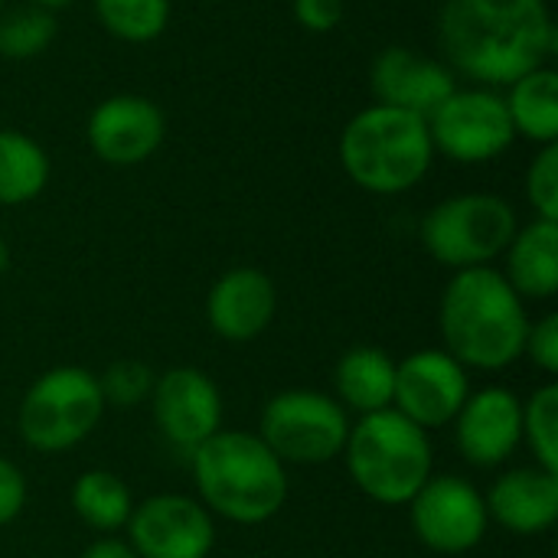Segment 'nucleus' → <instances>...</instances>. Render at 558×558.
<instances>
[{
	"label": "nucleus",
	"instance_id": "f257e3e1",
	"mask_svg": "<svg viewBox=\"0 0 558 558\" xmlns=\"http://www.w3.org/2000/svg\"><path fill=\"white\" fill-rule=\"evenodd\" d=\"M438 43L451 72L481 85H510L549 65L558 36L546 0H445Z\"/></svg>",
	"mask_w": 558,
	"mask_h": 558
},
{
	"label": "nucleus",
	"instance_id": "f03ea898",
	"mask_svg": "<svg viewBox=\"0 0 558 558\" xmlns=\"http://www.w3.org/2000/svg\"><path fill=\"white\" fill-rule=\"evenodd\" d=\"M445 353L464 369H507L523 356L530 314L526 301L494 265L454 271L438 307Z\"/></svg>",
	"mask_w": 558,
	"mask_h": 558
},
{
	"label": "nucleus",
	"instance_id": "7ed1b4c3",
	"mask_svg": "<svg viewBox=\"0 0 558 558\" xmlns=\"http://www.w3.org/2000/svg\"><path fill=\"white\" fill-rule=\"evenodd\" d=\"M199 504L229 523H268L288 500V471L252 432L219 428L193 454Z\"/></svg>",
	"mask_w": 558,
	"mask_h": 558
},
{
	"label": "nucleus",
	"instance_id": "20e7f679",
	"mask_svg": "<svg viewBox=\"0 0 558 558\" xmlns=\"http://www.w3.org/2000/svg\"><path fill=\"white\" fill-rule=\"evenodd\" d=\"M337 157L343 173L360 190L376 196H399L428 177L435 147L425 118L389 105H369L340 131Z\"/></svg>",
	"mask_w": 558,
	"mask_h": 558
},
{
	"label": "nucleus",
	"instance_id": "39448f33",
	"mask_svg": "<svg viewBox=\"0 0 558 558\" xmlns=\"http://www.w3.org/2000/svg\"><path fill=\"white\" fill-rule=\"evenodd\" d=\"M343 458L353 484L383 507H409L435 464L428 432L396 409L360 415L350 425Z\"/></svg>",
	"mask_w": 558,
	"mask_h": 558
},
{
	"label": "nucleus",
	"instance_id": "423d86ee",
	"mask_svg": "<svg viewBox=\"0 0 558 558\" xmlns=\"http://www.w3.org/2000/svg\"><path fill=\"white\" fill-rule=\"evenodd\" d=\"M105 399L98 376L82 366H56L43 373L20 402V438L39 454H59L82 445L101 422Z\"/></svg>",
	"mask_w": 558,
	"mask_h": 558
},
{
	"label": "nucleus",
	"instance_id": "0eeeda50",
	"mask_svg": "<svg viewBox=\"0 0 558 558\" xmlns=\"http://www.w3.org/2000/svg\"><path fill=\"white\" fill-rule=\"evenodd\" d=\"M517 209L497 193H461L441 199L422 219L425 252L454 271L497 262L517 235Z\"/></svg>",
	"mask_w": 558,
	"mask_h": 558
},
{
	"label": "nucleus",
	"instance_id": "6e6552de",
	"mask_svg": "<svg viewBox=\"0 0 558 558\" xmlns=\"http://www.w3.org/2000/svg\"><path fill=\"white\" fill-rule=\"evenodd\" d=\"M347 435V409L314 389L278 392L258 418V438L281 464H327L343 454Z\"/></svg>",
	"mask_w": 558,
	"mask_h": 558
},
{
	"label": "nucleus",
	"instance_id": "1a4fd4ad",
	"mask_svg": "<svg viewBox=\"0 0 558 558\" xmlns=\"http://www.w3.org/2000/svg\"><path fill=\"white\" fill-rule=\"evenodd\" d=\"M425 124L435 154H445L458 163L497 160L517 141L504 95L494 88H454Z\"/></svg>",
	"mask_w": 558,
	"mask_h": 558
},
{
	"label": "nucleus",
	"instance_id": "9d476101",
	"mask_svg": "<svg viewBox=\"0 0 558 558\" xmlns=\"http://www.w3.org/2000/svg\"><path fill=\"white\" fill-rule=\"evenodd\" d=\"M412 530L422 546L441 556H461L481 546L490 517L484 494L464 477H428L422 490L409 500Z\"/></svg>",
	"mask_w": 558,
	"mask_h": 558
},
{
	"label": "nucleus",
	"instance_id": "9b49d317",
	"mask_svg": "<svg viewBox=\"0 0 558 558\" xmlns=\"http://www.w3.org/2000/svg\"><path fill=\"white\" fill-rule=\"evenodd\" d=\"M124 530L137 558H209L216 546L213 513L183 494H157L134 504Z\"/></svg>",
	"mask_w": 558,
	"mask_h": 558
},
{
	"label": "nucleus",
	"instance_id": "f8f14e48",
	"mask_svg": "<svg viewBox=\"0 0 558 558\" xmlns=\"http://www.w3.org/2000/svg\"><path fill=\"white\" fill-rule=\"evenodd\" d=\"M468 396V369L445 350H418L396 363L392 409L425 432L451 425Z\"/></svg>",
	"mask_w": 558,
	"mask_h": 558
},
{
	"label": "nucleus",
	"instance_id": "ddd939ff",
	"mask_svg": "<svg viewBox=\"0 0 558 558\" xmlns=\"http://www.w3.org/2000/svg\"><path fill=\"white\" fill-rule=\"evenodd\" d=\"M150 412L157 432L180 451H196L222 428L219 386L196 366H177L154 379Z\"/></svg>",
	"mask_w": 558,
	"mask_h": 558
},
{
	"label": "nucleus",
	"instance_id": "4468645a",
	"mask_svg": "<svg viewBox=\"0 0 558 558\" xmlns=\"http://www.w3.org/2000/svg\"><path fill=\"white\" fill-rule=\"evenodd\" d=\"M167 137V118L157 101L144 95H111L98 101L85 121L92 154L111 167H137L150 160Z\"/></svg>",
	"mask_w": 558,
	"mask_h": 558
},
{
	"label": "nucleus",
	"instance_id": "2eb2a0df",
	"mask_svg": "<svg viewBox=\"0 0 558 558\" xmlns=\"http://www.w3.org/2000/svg\"><path fill=\"white\" fill-rule=\"evenodd\" d=\"M458 451L474 468H500L523 441V402L504 386L471 392L454 415Z\"/></svg>",
	"mask_w": 558,
	"mask_h": 558
},
{
	"label": "nucleus",
	"instance_id": "dca6fc26",
	"mask_svg": "<svg viewBox=\"0 0 558 558\" xmlns=\"http://www.w3.org/2000/svg\"><path fill=\"white\" fill-rule=\"evenodd\" d=\"M369 88L376 105H389L428 121V114L458 88L454 72L409 46H386L369 65Z\"/></svg>",
	"mask_w": 558,
	"mask_h": 558
},
{
	"label": "nucleus",
	"instance_id": "f3484780",
	"mask_svg": "<svg viewBox=\"0 0 558 558\" xmlns=\"http://www.w3.org/2000/svg\"><path fill=\"white\" fill-rule=\"evenodd\" d=\"M278 311V288L262 268H229L206 294L209 330L229 343L262 337Z\"/></svg>",
	"mask_w": 558,
	"mask_h": 558
},
{
	"label": "nucleus",
	"instance_id": "a211bd4d",
	"mask_svg": "<svg viewBox=\"0 0 558 558\" xmlns=\"http://www.w3.org/2000/svg\"><path fill=\"white\" fill-rule=\"evenodd\" d=\"M487 517L517 536H539L558 520V474L539 464L507 471L484 494Z\"/></svg>",
	"mask_w": 558,
	"mask_h": 558
},
{
	"label": "nucleus",
	"instance_id": "6ab92c4d",
	"mask_svg": "<svg viewBox=\"0 0 558 558\" xmlns=\"http://www.w3.org/2000/svg\"><path fill=\"white\" fill-rule=\"evenodd\" d=\"M504 278L523 301H549L558 291V222L533 219L507 245Z\"/></svg>",
	"mask_w": 558,
	"mask_h": 558
},
{
	"label": "nucleus",
	"instance_id": "aec40b11",
	"mask_svg": "<svg viewBox=\"0 0 558 558\" xmlns=\"http://www.w3.org/2000/svg\"><path fill=\"white\" fill-rule=\"evenodd\" d=\"M337 402L347 412L373 415L392 409L396 392V360L379 347H353L340 356L333 369Z\"/></svg>",
	"mask_w": 558,
	"mask_h": 558
},
{
	"label": "nucleus",
	"instance_id": "412c9836",
	"mask_svg": "<svg viewBox=\"0 0 558 558\" xmlns=\"http://www.w3.org/2000/svg\"><path fill=\"white\" fill-rule=\"evenodd\" d=\"M504 95L510 124L517 137H526L539 147L558 144V75L553 65H539L507 85Z\"/></svg>",
	"mask_w": 558,
	"mask_h": 558
},
{
	"label": "nucleus",
	"instance_id": "4be33fe9",
	"mask_svg": "<svg viewBox=\"0 0 558 558\" xmlns=\"http://www.w3.org/2000/svg\"><path fill=\"white\" fill-rule=\"evenodd\" d=\"M49 183V154L23 131L0 128V206H26Z\"/></svg>",
	"mask_w": 558,
	"mask_h": 558
},
{
	"label": "nucleus",
	"instance_id": "5701e85b",
	"mask_svg": "<svg viewBox=\"0 0 558 558\" xmlns=\"http://www.w3.org/2000/svg\"><path fill=\"white\" fill-rule=\"evenodd\" d=\"M72 510L75 517L98 530V533H114L124 530L134 510L128 484L111 474V471H85L72 484Z\"/></svg>",
	"mask_w": 558,
	"mask_h": 558
},
{
	"label": "nucleus",
	"instance_id": "b1692460",
	"mask_svg": "<svg viewBox=\"0 0 558 558\" xmlns=\"http://www.w3.org/2000/svg\"><path fill=\"white\" fill-rule=\"evenodd\" d=\"M56 33L59 26H56L52 10H43L36 3L7 7L0 13V56L13 62L36 59L52 46Z\"/></svg>",
	"mask_w": 558,
	"mask_h": 558
},
{
	"label": "nucleus",
	"instance_id": "393cba45",
	"mask_svg": "<svg viewBox=\"0 0 558 558\" xmlns=\"http://www.w3.org/2000/svg\"><path fill=\"white\" fill-rule=\"evenodd\" d=\"M98 23L121 43H154L170 23V0H92Z\"/></svg>",
	"mask_w": 558,
	"mask_h": 558
},
{
	"label": "nucleus",
	"instance_id": "a878e982",
	"mask_svg": "<svg viewBox=\"0 0 558 558\" xmlns=\"http://www.w3.org/2000/svg\"><path fill=\"white\" fill-rule=\"evenodd\" d=\"M523 441L539 468L558 474V386H543L523 402Z\"/></svg>",
	"mask_w": 558,
	"mask_h": 558
},
{
	"label": "nucleus",
	"instance_id": "bb28decb",
	"mask_svg": "<svg viewBox=\"0 0 558 558\" xmlns=\"http://www.w3.org/2000/svg\"><path fill=\"white\" fill-rule=\"evenodd\" d=\"M154 373L137 363V360H118L105 369V376H98V389L105 405H118V409H134L141 399H150L154 389Z\"/></svg>",
	"mask_w": 558,
	"mask_h": 558
},
{
	"label": "nucleus",
	"instance_id": "cd10ccee",
	"mask_svg": "<svg viewBox=\"0 0 558 558\" xmlns=\"http://www.w3.org/2000/svg\"><path fill=\"white\" fill-rule=\"evenodd\" d=\"M526 199L536 209V219L558 222V144L539 147L526 170Z\"/></svg>",
	"mask_w": 558,
	"mask_h": 558
},
{
	"label": "nucleus",
	"instance_id": "c85d7f7f",
	"mask_svg": "<svg viewBox=\"0 0 558 558\" xmlns=\"http://www.w3.org/2000/svg\"><path fill=\"white\" fill-rule=\"evenodd\" d=\"M523 356H530L546 376L558 373V314H546L543 320L530 324Z\"/></svg>",
	"mask_w": 558,
	"mask_h": 558
},
{
	"label": "nucleus",
	"instance_id": "c756f323",
	"mask_svg": "<svg viewBox=\"0 0 558 558\" xmlns=\"http://www.w3.org/2000/svg\"><path fill=\"white\" fill-rule=\"evenodd\" d=\"M294 16L311 33H330L347 16V0H294Z\"/></svg>",
	"mask_w": 558,
	"mask_h": 558
},
{
	"label": "nucleus",
	"instance_id": "7c9ffc66",
	"mask_svg": "<svg viewBox=\"0 0 558 558\" xmlns=\"http://www.w3.org/2000/svg\"><path fill=\"white\" fill-rule=\"evenodd\" d=\"M23 507H26V477L13 461L0 458V526L13 523L23 513Z\"/></svg>",
	"mask_w": 558,
	"mask_h": 558
},
{
	"label": "nucleus",
	"instance_id": "2f4dec72",
	"mask_svg": "<svg viewBox=\"0 0 558 558\" xmlns=\"http://www.w3.org/2000/svg\"><path fill=\"white\" fill-rule=\"evenodd\" d=\"M78 558H137L134 556V549L128 546V543H121V539H98V543H92L85 553Z\"/></svg>",
	"mask_w": 558,
	"mask_h": 558
},
{
	"label": "nucleus",
	"instance_id": "473e14b6",
	"mask_svg": "<svg viewBox=\"0 0 558 558\" xmlns=\"http://www.w3.org/2000/svg\"><path fill=\"white\" fill-rule=\"evenodd\" d=\"M26 3H36V7H43V10H62V7H69V3H75V0H26Z\"/></svg>",
	"mask_w": 558,
	"mask_h": 558
},
{
	"label": "nucleus",
	"instance_id": "72a5a7b5",
	"mask_svg": "<svg viewBox=\"0 0 558 558\" xmlns=\"http://www.w3.org/2000/svg\"><path fill=\"white\" fill-rule=\"evenodd\" d=\"M7 268H10V245H7V239L0 235V278L7 275Z\"/></svg>",
	"mask_w": 558,
	"mask_h": 558
},
{
	"label": "nucleus",
	"instance_id": "f704fd0d",
	"mask_svg": "<svg viewBox=\"0 0 558 558\" xmlns=\"http://www.w3.org/2000/svg\"><path fill=\"white\" fill-rule=\"evenodd\" d=\"M3 10H7V0H0V13H3Z\"/></svg>",
	"mask_w": 558,
	"mask_h": 558
}]
</instances>
